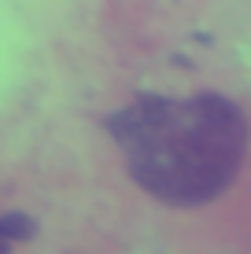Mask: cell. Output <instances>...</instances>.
I'll return each mask as SVG.
<instances>
[{
	"label": "cell",
	"mask_w": 251,
	"mask_h": 254,
	"mask_svg": "<svg viewBox=\"0 0 251 254\" xmlns=\"http://www.w3.org/2000/svg\"><path fill=\"white\" fill-rule=\"evenodd\" d=\"M129 177L170 206H203L240 173L248 147L244 111L218 92L141 96L107 122Z\"/></svg>",
	"instance_id": "6da1fadb"
},
{
	"label": "cell",
	"mask_w": 251,
	"mask_h": 254,
	"mask_svg": "<svg viewBox=\"0 0 251 254\" xmlns=\"http://www.w3.org/2000/svg\"><path fill=\"white\" fill-rule=\"evenodd\" d=\"M30 236H33V221L26 214H4V217H0V240H4L7 247L26 243Z\"/></svg>",
	"instance_id": "7a4b0ae2"
},
{
	"label": "cell",
	"mask_w": 251,
	"mask_h": 254,
	"mask_svg": "<svg viewBox=\"0 0 251 254\" xmlns=\"http://www.w3.org/2000/svg\"><path fill=\"white\" fill-rule=\"evenodd\" d=\"M7 251H11V247H7V243H4V240H0V254H7Z\"/></svg>",
	"instance_id": "3957f363"
}]
</instances>
